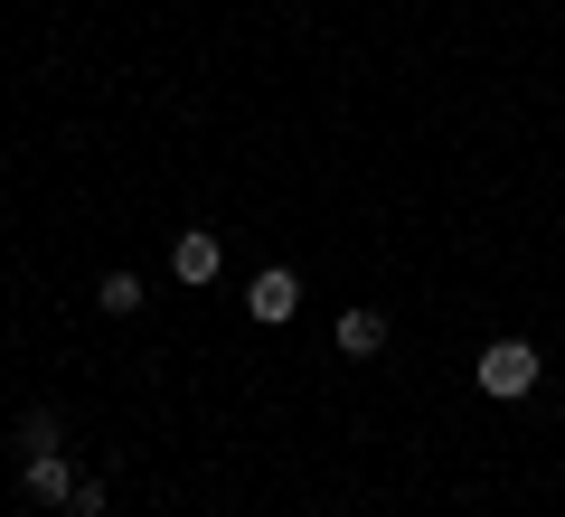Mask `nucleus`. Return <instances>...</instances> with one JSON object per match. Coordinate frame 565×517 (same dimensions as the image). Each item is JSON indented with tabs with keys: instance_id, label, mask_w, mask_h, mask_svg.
I'll return each mask as SVG.
<instances>
[{
	"instance_id": "nucleus-4",
	"label": "nucleus",
	"mask_w": 565,
	"mask_h": 517,
	"mask_svg": "<svg viewBox=\"0 0 565 517\" xmlns=\"http://www.w3.org/2000/svg\"><path fill=\"white\" fill-rule=\"evenodd\" d=\"M29 498H39V508H66V498H76V471H66V452H39V461H29Z\"/></svg>"
},
{
	"instance_id": "nucleus-1",
	"label": "nucleus",
	"mask_w": 565,
	"mask_h": 517,
	"mask_svg": "<svg viewBox=\"0 0 565 517\" xmlns=\"http://www.w3.org/2000/svg\"><path fill=\"white\" fill-rule=\"evenodd\" d=\"M471 377H481V396H490V405H519L527 386L546 377V358H537V348H527V338H490V348H481V367H471Z\"/></svg>"
},
{
	"instance_id": "nucleus-2",
	"label": "nucleus",
	"mask_w": 565,
	"mask_h": 517,
	"mask_svg": "<svg viewBox=\"0 0 565 517\" xmlns=\"http://www.w3.org/2000/svg\"><path fill=\"white\" fill-rule=\"evenodd\" d=\"M245 311H255L264 330H282V320L302 311V282H292V273L274 263V273H255V282H245Z\"/></svg>"
},
{
	"instance_id": "nucleus-3",
	"label": "nucleus",
	"mask_w": 565,
	"mask_h": 517,
	"mask_svg": "<svg viewBox=\"0 0 565 517\" xmlns=\"http://www.w3.org/2000/svg\"><path fill=\"white\" fill-rule=\"evenodd\" d=\"M217 263H226V245L207 236V226H189V236L170 245V273H180V282H217Z\"/></svg>"
},
{
	"instance_id": "nucleus-5",
	"label": "nucleus",
	"mask_w": 565,
	"mask_h": 517,
	"mask_svg": "<svg viewBox=\"0 0 565 517\" xmlns=\"http://www.w3.org/2000/svg\"><path fill=\"white\" fill-rule=\"evenodd\" d=\"M340 348L349 358H377L386 348V311H340Z\"/></svg>"
},
{
	"instance_id": "nucleus-7",
	"label": "nucleus",
	"mask_w": 565,
	"mask_h": 517,
	"mask_svg": "<svg viewBox=\"0 0 565 517\" xmlns=\"http://www.w3.org/2000/svg\"><path fill=\"white\" fill-rule=\"evenodd\" d=\"M20 452H29V461L57 452V414H47V405H29V414H20Z\"/></svg>"
},
{
	"instance_id": "nucleus-6",
	"label": "nucleus",
	"mask_w": 565,
	"mask_h": 517,
	"mask_svg": "<svg viewBox=\"0 0 565 517\" xmlns=\"http://www.w3.org/2000/svg\"><path fill=\"white\" fill-rule=\"evenodd\" d=\"M95 311L132 320V311H141V273H104V282H95Z\"/></svg>"
},
{
	"instance_id": "nucleus-8",
	"label": "nucleus",
	"mask_w": 565,
	"mask_h": 517,
	"mask_svg": "<svg viewBox=\"0 0 565 517\" xmlns=\"http://www.w3.org/2000/svg\"><path fill=\"white\" fill-rule=\"evenodd\" d=\"M66 517H104V480H76V498H66Z\"/></svg>"
}]
</instances>
